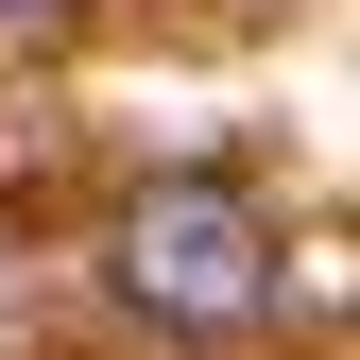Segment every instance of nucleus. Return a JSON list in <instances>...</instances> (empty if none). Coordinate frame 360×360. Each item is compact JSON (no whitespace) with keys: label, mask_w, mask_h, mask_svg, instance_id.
Here are the masks:
<instances>
[{"label":"nucleus","mask_w":360,"mask_h":360,"mask_svg":"<svg viewBox=\"0 0 360 360\" xmlns=\"http://www.w3.org/2000/svg\"><path fill=\"white\" fill-rule=\"evenodd\" d=\"M120 292L155 309V326H275V292H292V257H275V223H257L223 172H172V189H138V223H120Z\"/></svg>","instance_id":"obj_1"},{"label":"nucleus","mask_w":360,"mask_h":360,"mask_svg":"<svg viewBox=\"0 0 360 360\" xmlns=\"http://www.w3.org/2000/svg\"><path fill=\"white\" fill-rule=\"evenodd\" d=\"M34 18H69V0H0V34H34Z\"/></svg>","instance_id":"obj_2"}]
</instances>
